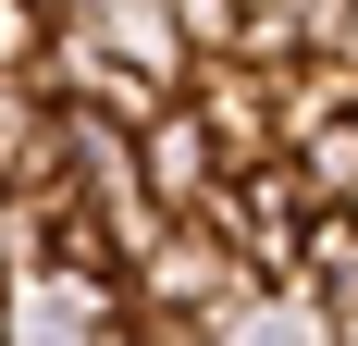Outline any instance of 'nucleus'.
<instances>
[{"label":"nucleus","instance_id":"f257e3e1","mask_svg":"<svg viewBox=\"0 0 358 346\" xmlns=\"http://www.w3.org/2000/svg\"><path fill=\"white\" fill-rule=\"evenodd\" d=\"M259 297H272L259 260H235L210 223H173V235L148 247V272H136V310H161V321H235V310H259Z\"/></svg>","mask_w":358,"mask_h":346},{"label":"nucleus","instance_id":"f03ea898","mask_svg":"<svg viewBox=\"0 0 358 346\" xmlns=\"http://www.w3.org/2000/svg\"><path fill=\"white\" fill-rule=\"evenodd\" d=\"M185 111H198V124L222 137V161H235V173H272V161H285V74H248V62H198Z\"/></svg>","mask_w":358,"mask_h":346},{"label":"nucleus","instance_id":"7ed1b4c3","mask_svg":"<svg viewBox=\"0 0 358 346\" xmlns=\"http://www.w3.org/2000/svg\"><path fill=\"white\" fill-rule=\"evenodd\" d=\"M136 173H148V198L173 210V223H198V210H210L222 186H235V161H222V137H210V124H198L185 99H173V111H161V124L136 137Z\"/></svg>","mask_w":358,"mask_h":346},{"label":"nucleus","instance_id":"20e7f679","mask_svg":"<svg viewBox=\"0 0 358 346\" xmlns=\"http://www.w3.org/2000/svg\"><path fill=\"white\" fill-rule=\"evenodd\" d=\"M111 321H124V297H111V284L37 272V284H13V321H0V346H99Z\"/></svg>","mask_w":358,"mask_h":346},{"label":"nucleus","instance_id":"39448f33","mask_svg":"<svg viewBox=\"0 0 358 346\" xmlns=\"http://www.w3.org/2000/svg\"><path fill=\"white\" fill-rule=\"evenodd\" d=\"M285 297H309L334 334L358 321V210H322V223H309V247H296V284H285Z\"/></svg>","mask_w":358,"mask_h":346},{"label":"nucleus","instance_id":"423d86ee","mask_svg":"<svg viewBox=\"0 0 358 346\" xmlns=\"http://www.w3.org/2000/svg\"><path fill=\"white\" fill-rule=\"evenodd\" d=\"M285 161H296V186H309V210H358V111L309 124V137H296Z\"/></svg>","mask_w":358,"mask_h":346},{"label":"nucleus","instance_id":"0eeeda50","mask_svg":"<svg viewBox=\"0 0 358 346\" xmlns=\"http://www.w3.org/2000/svg\"><path fill=\"white\" fill-rule=\"evenodd\" d=\"M161 13L185 25V50H198V62H235V37H248V0H161Z\"/></svg>","mask_w":358,"mask_h":346},{"label":"nucleus","instance_id":"6e6552de","mask_svg":"<svg viewBox=\"0 0 358 346\" xmlns=\"http://www.w3.org/2000/svg\"><path fill=\"white\" fill-rule=\"evenodd\" d=\"M50 37H62V25H50L37 0H0V74H37V62H50Z\"/></svg>","mask_w":358,"mask_h":346},{"label":"nucleus","instance_id":"1a4fd4ad","mask_svg":"<svg viewBox=\"0 0 358 346\" xmlns=\"http://www.w3.org/2000/svg\"><path fill=\"white\" fill-rule=\"evenodd\" d=\"M346 346H358V321H346Z\"/></svg>","mask_w":358,"mask_h":346}]
</instances>
